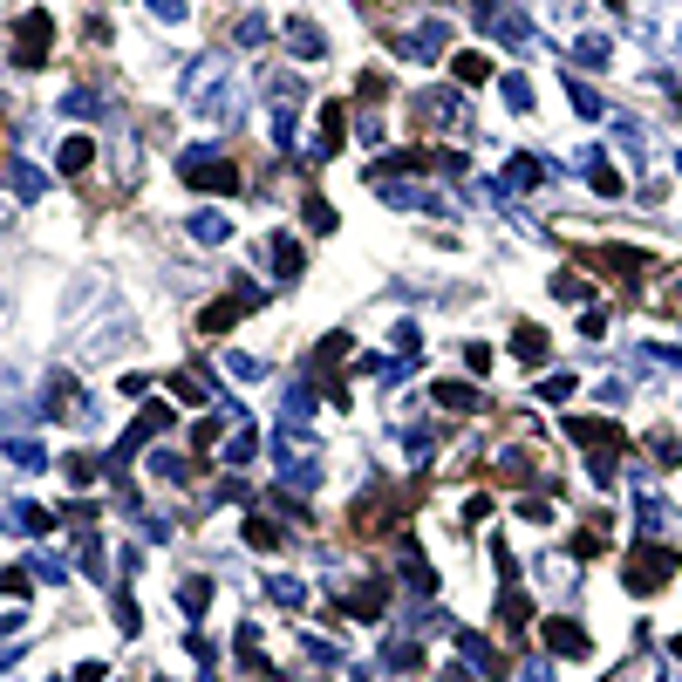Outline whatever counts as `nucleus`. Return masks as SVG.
<instances>
[{"mask_svg": "<svg viewBox=\"0 0 682 682\" xmlns=\"http://www.w3.org/2000/svg\"><path fill=\"white\" fill-rule=\"evenodd\" d=\"M185 110L191 116H232V55H191L185 69Z\"/></svg>", "mask_w": 682, "mask_h": 682, "instance_id": "f257e3e1", "label": "nucleus"}, {"mask_svg": "<svg viewBox=\"0 0 682 682\" xmlns=\"http://www.w3.org/2000/svg\"><path fill=\"white\" fill-rule=\"evenodd\" d=\"M410 116H417L423 130H444V137H471V130H478L464 89H423L417 103H410Z\"/></svg>", "mask_w": 682, "mask_h": 682, "instance_id": "f03ea898", "label": "nucleus"}, {"mask_svg": "<svg viewBox=\"0 0 682 682\" xmlns=\"http://www.w3.org/2000/svg\"><path fill=\"white\" fill-rule=\"evenodd\" d=\"M567 437L594 451V464H587V471H594V485H614V457L628 451L621 423H607V417H567Z\"/></svg>", "mask_w": 682, "mask_h": 682, "instance_id": "7ed1b4c3", "label": "nucleus"}, {"mask_svg": "<svg viewBox=\"0 0 682 682\" xmlns=\"http://www.w3.org/2000/svg\"><path fill=\"white\" fill-rule=\"evenodd\" d=\"M48 55H55V21H48L41 7H28V14L14 21V62H21V69H41Z\"/></svg>", "mask_w": 682, "mask_h": 682, "instance_id": "20e7f679", "label": "nucleus"}, {"mask_svg": "<svg viewBox=\"0 0 682 682\" xmlns=\"http://www.w3.org/2000/svg\"><path fill=\"white\" fill-rule=\"evenodd\" d=\"M178 171H185V185H191V191H239V171H232L219 151H205V144L178 157Z\"/></svg>", "mask_w": 682, "mask_h": 682, "instance_id": "39448f33", "label": "nucleus"}, {"mask_svg": "<svg viewBox=\"0 0 682 682\" xmlns=\"http://www.w3.org/2000/svg\"><path fill=\"white\" fill-rule=\"evenodd\" d=\"M669 573H676V546H635V553H628V573H621V580H628L635 594H655V587H662Z\"/></svg>", "mask_w": 682, "mask_h": 682, "instance_id": "423d86ee", "label": "nucleus"}, {"mask_svg": "<svg viewBox=\"0 0 682 682\" xmlns=\"http://www.w3.org/2000/svg\"><path fill=\"white\" fill-rule=\"evenodd\" d=\"M478 21H485V35L505 41V48H532V21L519 14V7H505V0H478Z\"/></svg>", "mask_w": 682, "mask_h": 682, "instance_id": "0eeeda50", "label": "nucleus"}, {"mask_svg": "<svg viewBox=\"0 0 682 682\" xmlns=\"http://www.w3.org/2000/svg\"><path fill=\"white\" fill-rule=\"evenodd\" d=\"M444 48H451V28L444 21H417V28L396 35V55H410V62H437Z\"/></svg>", "mask_w": 682, "mask_h": 682, "instance_id": "6e6552de", "label": "nucleus"}, {"mask_svg": "<svg viewBox=\"0 0 682 682\" xmlns=\"http://www.w3.org/2000/svg\"><path fill=\"white\" fill-rule=\"evenodd\" d=\"M171 417H178L171 403H144V417H137L130 430H123V444H116V457H110V464H123V457H137V444H151V437H164V430H171Z\"/></svg>", "mask_w": 682, "mask_h": 682, "instance_id": "1a4fd4ad", "label": "nucleus"}, {"mask_svg": "<svg viewBox=\"0 0 682 682\" xmlns=\"http://www.w3.org/2000/svg\"><path fill=\"white\" fill-rule=\"evenodd\" d=\"M260 307V287H239V294H226V301H212L205 314H198V335H226L239 314H253Z\"/></svg>", "mask_w": 682, "mask_h": 682, "instance_id": "9d476101", "label": "nucleus"}, {"mask_svg": "<svg viewBox=\"0 0 682 682\" xmlns=\"http://www.w3.org/2000/svg\"><path fill=\"white\" fill-rule=\"evenodd\" d=\"M451 642H457V662H471L478 676H505V662H498V648L485 642V635H471V628H451Z\"/></svg>", "mask_w": 682, "mask_h": 682, "instance_id": "9b49d317", "label": "nucleus"}, {"mask_svg": "<svg viewBox=\"0 0 682 682\" xmlns=\"http://www.w3.org/2000/svg\"><path fill=\"white\" fill-rule=\"evenodd\" d=\"M280 478H287V485H301V492H314V485H321V457L314 451H294V437H280Z\"/></svg>", "mask_w": 682, "mask_h": 682, "instance_id": "f8f14e48", "label": "nucleus"}, {"mask_svg": "<svg viewBox=\"0 0 682 682\" xmlns=\"http://www.w3.org/2000/svg\"><path fill=\"white\" fill-rule=\"evenodd\" d=\"M0 526L21 532V539H41V532L55 526V512H41V505H28V498H14V505H0Z\"/></svg>", "mask_w": 682, "mask_h": 682, "instance_id": "ddd939ff", "label": "nucleus"}, {"mask_svg": "<svg viewBox=\"0 0 682 682\" xmlns=\"http://www.w3.org/2000/svg\"><path fill=\"white\" fill-rule=\"evenodd\" d=\"M280 35H287V55H294V62H321V55H328V35H321L314 21H301V14H294Z\"/></svg>", "mask_w": 682, "mask_h": 682, "instance_id": "4468645a", "label": "nucleus"}, {"mask_svg": "<svg viewBox=\"0 0 682 682\" xmlns=\"http://www.w3.org/2000/svg\"><path fill=\"white\" fill-rule=\"evenodd\" d=\"M266 266H273V280H301V239L294 232H273L266 239Z\"/></svg>", "mask_w": 682, "mask_h": 682, "instance_id": "2eb2a0df", "label": "nucleus"}, {"mask_svg": "<svg viewBox=\"0 0 682 682\" xmlns=\"http://www.w3.org/2000/svg\"><path fill=\"white\" fill-rule=\"evenodd\" d=\"M546 648H553V655H587V648H594V635H587L573 614H560V621H546Z\"/></svg>", "mask_w": 682, "mask_h": 682, "instance_id": "dca6fc26", "label": "nucleus"}, {"mask_svg": "<svg viewBox=\"0 0 682 682\" xmlns=\"http://www.w3.org/2000/svg\"><path fill=\"white\" fill-rule=\"evenodd\" d=\"M171 389H178L185 403H198V410H219V382L205 376V369H178V376H171Z\"/></svg>", "mask_w": 682, "mask_h": 682, "instance_id": "f3484780", "label": "nucleus"}, {"mask_svg": "<svg viewBox=\"0 0 682 682\" xmlns=\"http://www.w3.org/2000/svg\"><path fill=\"white\" fill-rule=\"evenodd\" d=\"M7 185H14V198H28V205H35L41 191H48V171L28 164V157H14V164H7Z\"/></svg>", "mask_w": 682, "mask_h": 682, "instance_id": "a211bd4d", "label": "nucleus"}, {"mask_svg": "<svg viewBox=\"0 0 682 682\" xmlns=\"http://www.w3.org/2000/svg\"><path fill=\"white\" fill-rule=\"evenodd\" d=\"M546 348H553V341H546V328H532V321H519V328H512V355H519L526 369H539V362H546Z\"/></svg>", "mask_w": 682, "mask_h": 682, "instance_id": "6ab92c4d", "label": "nucleus"}, {"mask_svg": "<svg viewBox=\"0 0 682 682\" xmlns=\"http://www.w3.org/2000/svg\"><path fill=\"white\" fill-rule=\"evenodd\" d=\"M348 607H355V621H382V607H389V580H362V587L348 594Z\"/></svg>", "mask_w": 682, "mask_h": 682, "instance_id": "aec40b11", "label": "nucleus"}, {"mask_svg": "<svg viewBox=\"0 0 682 682\" xmlns=\"http://www.w3.org/2000/svg\"><path fill=\"white\" fill-rule=\"evenodd\" d=\"M580 171H587V185L601 191V198H621V191H628V185H621V171H614L601 151H587V157H580Z\"/></svg>", "mask_w": 682, "mask_h": 682, "instance_id": "412c9836", "label": "nucleus"}, {"mask_svg": "<svg viewBox=\"0 0 682 682\" xmlns=\"http://www.w3.org/2000/svg\"><path fill=\"white\" fill-rule=\"evenodd\" d=\"M0 444H7V457H14L21 471H48V451H41L35 437H21V430H0Z\"/></svg>", "mask_w": 682, "mask_h": 682, "instance_id": "4be33fe9", "label": "nucleus"}, {"mask_svg": "<svg viewBox=\"0 0 682 682\" xmlns=\"http://www.w3.org/2000/svg\"><path fill=\"white\" fill-rule=\"evenodd\" d=\"M348 144V103H328L321 110V157H335Z\"/></svg>", "mask_w": 682, "mask_h": 682, "instance_id": "5701e85b", "label": "nucleus"}, {"mask_svg": "<svg viewBox=\"0 0 682 682\" xmlns=\"http://www.w3.org/2000/svg\"><path fill=\"white\" fill-rule=\"evenodd\" d=\"M226 232H232L226 212H212V205H198V212H191V239H198V246H219Z\"/></svg>", "mask_w": 682, "mask_h": 682, "instance_id": "b1692460", "label": "nucleus"}, {"mask_svg": "<svg viewBox=\"0 0 682 682\" xmlns=\"http://www.w3.org/2000/svg\"><path fill=\"white\" fill-rule=\"evenodd\" d=\"M539 178H546V164H539V157H512V164H505V178H498V191H532Z\"/></svg>", "mask_w": 682, "mask_h": 682, "instance_id": "393cba45", "label": "nucleus"}, {"mask_svg": "<svg viewBox=\"0 0 682 682\" xmlns=\"http://www.w3.org/2000/svg\"><path fill=\"white\" fill-rule=\"evenodd\" d=\"M607 35H573V48H567V62H580V69H607Z\"/></svg>", "mask_w": 682, "mask_h": 682, "instance_id": "a878e982", "label": "nucleus"}, {"mask_svg": "<svg viewBox=\"0 0 682 682\" xmlns=\"http://www.w3.org/2000/svg\"><path fill=\"white\" fill-rule=\"evenodd\" d=\"M526 621H532V601H526V594H512V587H505V594H498V628H505V635H519Z\"/></svg>", "mask_w": 682, "mask_h": 682, "instance_id": "bb28decb", "label": "nucleus"}, {"mask_svg": "<svg viewBox=\"0 0 682 682\" xmlns=\"http://www.w3.org/2000/svg\"><path fill=\"white\" fill-rule=\"evenodd\" d=\"M62 471H69V485L76 492H89L96 478H103V457H89V451H76V457H62Z\"/></svg>", "mask_w": 682, "mask_h": 682, "instance_id": "cd10ccee", "label": "nucleus"}, {"mask_svg": "<svg viewBox=\"0 0 682 682\" xmlns=\"http://www.w3.org/2000/svg\"><path fill=\"white\" fill-rule=\"evenodd\" d=\"M178 607H185L191 621H198V614H205V607H212V580H205V573H191L185 587H178Z\"/></svg>", "mask_w": 682, "mask_h": 682, "instance_id": "c85d7f7f", "label": "nucleus"}, {"mask_svg": "<svg viewBox=\"0 0 682 682\" xmlns=\"http://www.w3.org/2000/svg\"><path fill=\"white\" fill-rule=\"evenodd\" d=\"M89 164H96V137H69V144H62V171H69V178H82Z\"/></svg>", "mask_w": 682, "mask_h": 682, "instance_id": "c756f323", "label": "nucleus"}, {"mask_svg": "<svg viewBox=\"0 0 682 682\" xmlns=\"http://www.w3.org/2000/svg\"><path fill=\"white\" fill-rule=\"evenodd\" d=\"M266 594L280 607H307V580H287V573H266Z\"/></svg>", "mask_w": 682, "mask_h": 682, "instance_id": "7c9ffc66", "label": "nucleus"}, {"mask_svg": "<svg viewBox=\"0 0 682 682\" xmlns=\"http://www.w3.org/2000/svg\"><path fill=\"white\" fill-rule=\"evenodd\" d=\"M403 573H410V587H417V594H437V573H430V560H423L417 546H403Z\"/></svg>", "mask_w": 682, "mask_h": 682, "instance_id": "2f4dec72", "label": "nucleus"}, {"mask_svg": "<svg viewBox=\"0 0 682 682\" xmlns=\"http://www.w3.org/2000/svg\"><path fill=\"white\" fill-rule=\"evenodd\" d=\"M430 396H437L444 410H478V389H471V382H437Z\"/></svg>", "mask_w": 682, "mask_h": 682, "instance_id": "473e14b6", "label": "nucleus"}, {"mask_svg": "<svg viewBox=\"0 0 682 682\" xmlns=\"http://www.w3.org/2000/svg\"><path fill=\"white\" fill-rule=\"evenodd\" d=\"M151 471H157V478H164V485H185V478H191V471H198V464H185V457H178V451H157V457H151Z\"/></svg>", "mask_w": 682, "mask_h": 682, "instance_id": "72a5a7b5", "label": "nucleus"}, {"mask_svg": "<svg viewBox=\"0 0 682 682\" xmlns=\"http://www.w3.org/2000/svg\"><path fill=\"white\" fill-rule=\"evenodd\" d=\"M232 41H239V48H260V41H266V14H253V7H246V14L232 21Z\"/></svg>", "mask_w": 682, "mask_h": 682, "instance_id": "f704fd0d", "label": "nucleus"}, {"mask_svg": "<svg viewBox=\"0 0 682 682\" xmlns=\"http://www.w3.org/2000/svg\"><path fill=\"white\" fill-rule=\"evenodd\" d=\"M451 76H457V89H471V82H485V76H492V62H485V55H457V62H451Z\"/></svg>", "mask_w": 682, "mask_h": 682, "instance_id": "c9c22d12", "label": "nucleus"}, {"mask_svg": "<svg viewBox=\"0 0 682 682\" xmlns=\"http://www.w3.org/2000/svg\"><path fill=\"white\" fill-rule=\"evenodd\" d=\"M62 110L89 123V116H103V96H96V89H69V96H62Z\"/></svg>", "mask_w": 682, "mask_h": 682, "instance_id": "e433bc0d", "label": "nucleus"}, {"mask_svg": "<svg viewBox=\"0 0 682 682\" xmlns=\"http://www.w3.org/2000/svg\"><path fill=\"white\" fill-rule=\"evenodd\" d=\"M314 417V382H294L287 389V423H307Z\"/></svg>", "mask_w": 682, "mask_h": 682, "instance_id": "4c0bfd02", "label": "nucleus"}, {"mask_svg": "<svg viewBox=\"0 0 682 682\" xmlns=\"http://www.w3.org/2000/svg\"><path fill=\"white\" fill-rule=\"evenodd\" d=\"M648 451L662 457V464H676V457H682V437H676V430H648Z\"/></svg>", "mask_w": 682, "mask_h": 682, "instance_id": "58836bf2", "label": "nucleus"}, {"mask_svg": "<svg viewBox=\"0 0 682 682\" xmlns=\"http://www.w3.org/2000/svg\"><path fill=\"white\" fill-rule=\"evenodd\" d=\"M253 451H260V437H253V423H246V430L226 444V464H253Z\"/></svg>", "mask_w": 682, "mask_h": 682, "instance_id": "ea45409f", "label": "nucleus"}, {"mask_svg": "<svg viewBox=\"0 0 682 682\" xmlns=\"http://www.w3.org/2000/svg\"><path fill=\"white\" fill-rule=\"evenodd\" d=\"M567 103H573V116H601V96L587 82H567Z\"/></svg>", "mask_w": 682, "mask_h": 682, "instance_id": "a19ab883", "label": "nucleus"}, {"mask_svg": "<svg viewBox=\"0 0 682 682\" xmlns=\"http://www.w3.org/2000/svg\"><path fill=\"white\" fill-rule=\"evenodd\" d=\"M226 376H239V382H260V376H266V362H260V355H226Z\"/></svg>", "mask_w": 682, "mask_h": 682, "instance_id": "79ce46f5", "label": "nucleus"}, {"mask_svg": "<svg viewBox=\"0 0 682 682\" xmlns=\"http://www.w3.org/2000/svg\"><path fill=\"white\" fill-rule=\"evenodd\" d=\"M587 260H601L607 273H642V266H648L642 253H587Z\"/></svg>", "mask_w": 682, "mask_h": 682, "instance_id": "37998d69", "label": "nucleus"}, {"mask_svg": "<svg viewBox=\"0 0 682 682\" xmlns=\"http://www.w3.org/2000/svg\"><path fill=\"white\" fill-rule=\"evenodd\" d=\"M246 546L273 553V546H280V526H266V519H246Z\"/></svg>", "mask_w": 682, "mask_h": 682, "instance_id": "c03bdc74", "label": "nucleus"}, {"mask_svg": "<svg viewBox=\"0 0 682 682\" xmlns=\"http://www.w3.org/2000/svg\"><path fill=\"white\" fill-rule=\"evenodd\" d=\"M553 294H560V301H594V287L573 280V273H553Z\"/></svg>", "mask_w": 682, "mask_h": 682, "instance_id": "a18cd8bd", "label": "nucleus"}, {"mask_svg": "<svg viewBox=\"0 0 682 682\" xmlns=\"http://www.w3.org/2000/svg\"><path fill=\"white\" fill-rule=\"evenodd\" d=\"M498 89H505V103H512V110H532V82L526 76H505Z\"/></svg>", "mask_w": 682, "mask_h": 682, "instance_id": "49530a36", "label": "nucleus"}, {"mask_svg": "<svg viewBox=\"0 0 682 682\" xmlns=\"http://www.w3.org/2000/svg\"><path fill=\"white\" fill-rule=\"evenodd\" d=\"M403 451H410V464H423V457L437 451V437L430 430H403Z\"/></svg>", "mask_w": 682, "mask_h": 682, "instance_id": "de8ad7c7", "label": "nucleus"}, {"mask_svg": "<svg viewBox=\"0 0 682 682\" xmlns=\"http://www.w3.org/2000/svg\"><path fill=\"white\" fill-rule=\"evenodd\" d=\"M301 655L314 662V669H335V662H341L335 648H328V642H314V635H301Z\"/></svg>", "mask_w": 682, "mask_h": 682, "instance_id": "09e8293b", "label": "nucleus"}, {"mask_svg": "<svg viewBox=\"0 0 682 682\" xmlns=\"http://www.w3.org/2000/svg\"><path fill=\"white\" fill-rule=\"evenodd\" d=\"M464 369L485 376V369H492V348H485V341H464Z\"/></svg>", "mask_w": 682, "mask_h": 682, "instance_id": "8fccbe9b", "label": "nucleus"}, {"mask_svg": "<svg viewBox=\"0 0 682 682\" xmlns=\"http://www.w3.org/2000/svg\"><path fill=\"white\" fill-rule=\"evenodd\" d=\"M144 7H151L157 21H185V14H191V0H144Z\"/></svg>", "mask_w": 682, "mask_h": 682, "instance_id": "3c124183", "label": "nucleus"}, {"mask_svg": "<svg viewBox=\"0 0 682 682\" xmlns=\"http://www.w3.org/2000/svg\"><path fill=\"white\" fill-rule=\"evenodd\" d=\"M539 396H546V403H567V396H573V376H546V382H539Z\"/></svg>", "mask_w": 682, "mask_h": 682, "instance_id": "603ef678", "label": "nucleus"}, {"mask_svg": "<svg viewBox=\"0 0 682 682\" xmlns=\"http://www.w3.org/2000/svg\"><path fill=\"white\" fill-rule=\"evenodd\" d=\"M307 226H314V232H335V212H328L321 198H307Z\"/></svg>", "mask_w": 682, "mask_h": 682, "instance_id": "864d4df0", "label": "nucleus"}, {"mask_svg": "<svg viewBox=\"0 0 682 682\" xmlns=\"http://www.w3.org/2000/svg\"><path fill=\"white\" fill-rule=\"evenodd\" d=\"M601 546H607V539H601V526H587V532H580V539H573V553H580V560H594Z\"/></svg>", "mask_w": 682, "mask_h": 682, "instance_id": "5fc2aeb1", "label": "nucleus"}, {"mask_svg": "<svg viewBox=\"0 0 682 682\" xmlns=\"http://www.w3.org/2000/svg\"><path fill=\"white\" fill-rule=\"evenodd\" d=\"M396 348H403V355H410V362H417V348H423V335H417V328H410V321H403V328H396Z\"/></svg>", "mask_w": 682, "mask_h": 682, "instance_id": "6e6d98bb", "label": "nucleus"}, {"mask_svg": "<svg viewBox=\"0 0 682 682\" xmlns=\"http://www.w3.org/2000/svg\"><path fill=\"white\" fill-rule=\"evenodd\" d=\"M662 519H669V512H662V498H642V532H655Z\"/></svg>", "mask_w": 682, "mask_h": 682, "instance_id": "4d7b16f0", "label": "nucleus"}, {"mask_svg": "<svg viewBox=\"0 0 682 682\" xmlns=\"http://www.w3.org/2000/svg\"><path fill=\"white\" fill-rule=\"evenodd\" d=\"M103 676H110L103 662H82V669H76V682H103Z\"/></svg>", "mask_w": 682, "mask_h": 682, "instance_id": "13d9d810", "label": "nucleus"}, {"mask_svg": "<svg viewBox=\"0 0 682 682\" xmlns=\"http://www.w3.org/2000/svg\"><path fill=\"white\" fill-rule=\"evenodd\" d=\"M348 682H369V676H362V669H355V676H348Z\"/></svg>", "mask_w": 682, "mask_h": 682, "instance_id": "bf43d9fd", "label": "nucleus"}, {"mask_svg": "<svg viewBox=\"0 0 682 682\" xmlns=\"http://www.w3.org/2000/svg\"><path fill=\"white\" fill-rule=\"evenodd\" d=\"M607 7H621V0H607Z\"/></svg>", "mask_w": 682, "mask_h": 682, "instance_id": "052dcab7", "label": "nucleus"}]
</instances>
